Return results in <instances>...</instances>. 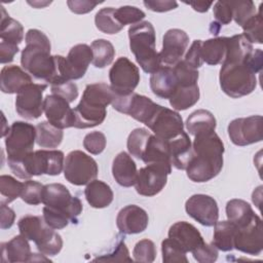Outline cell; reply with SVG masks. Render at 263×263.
Segmentation results:
<instances>
[{"label":"cell","mask_w":263,"mask_h":263,"mask_svg":"<svg viewBox=\"0 0 263 263\" xmlns=\"http://www.w3.org/2000/svg\"><path fill=\"white\" fill-rule=\"evenodd\" d=\"M223 154L224 144L215 132L194 136L187 177L196 183L212 180L223 167Z\"/></svg>","instance_id":"cell-1"},{"label":"cell","mask_w":263,"mask_h":263,"mask_svg":"<svg viewBox=\"0 0 263 263\" xmlns=\"http://www.w3.org/2000/svg\"><path fill=\"white\" fill-rule=\"evenodd\" d=\"M50 41L43 32L37 29L28 30L21 64L34 78L51 84L58 78V69L55 55L50 54Z\"/></svg>","instance_id":"cell-2"},{"label":"cell","mask_w":263,"mask_h":263,"mask_svg":"<svg viewBox=\"0 0 263 263\" xmlns=\"http://www.w3.org/2000/svg\"><path fill=\"white\" fill-rule=\"evenodd\" d=\"M114 92L110 85L98 82L86 85L79 104L73 109L75 128H89L103 123L107 106L112 104Z\"/></svg>","instance_id":"cell-3"},{"label":"cell","mask_w":263,"mask_h":263,"mask_svg":"<svg viewBox=\"0 0 263 263\" xmlns=\"http://www.w3.org/2000/svg\"><path fill=\"white\" fill-rule=\"evenodd\" d=\"M65 155L61 150H37L28 153L23 159L9 161L11 172L23 180L33 176H58L64 168Z\"/></svg>","instance_id":"cell-4"},{"label":"cell","mask_w":263,"mask_h":263,"mask_svg":"<svg viewBox=\"0 0 263 263\" xmlns=\"http://www.w3.org/2000/svg\"><path fill=\"white\" fill-rule=\"evenodd\" d=\"M129 48L137 63L145 73L152 74L160 66L159 53L156 51L155 29L150 22H140L128 28Z\"/></svg>","instance_id":"cell-5"},{"label":"cell","mask_w":263,"mask_h":263,"mask_svg":"<svg viewBox=\"0 0 263 263\" xmlns=\"http://www.w3.org/2000/svg\"><path fill=\"white\" fill-rule=\"evenodd\" d=\"M250 57L242 62L222 63L219 75L220 86L233 99L252 93L257 86V72L250 62Z\"/></svg>","instance_id":"cell-6"},{"label":"cell","mask_w":263,"mask_h":263,"mask_svg":"<svg viewBox=\"0 0 263 263\" xmlns=\"http://www.w3.org/2000/svg\"><path fill=\"white\" fill-rule=\"evenodd\" d=\"M35 141L36 126L25 121H14L8 127L5 138L7 162L21 160L32 152Z\"/></svg>","instance_id":"cell-7"},{"label":"cell","mask_w":263,"mask_h":263,"mask_svg":"<svg viewBox=\"0 0 263 263\" xmlns=\"http://www.w3.org/2000/svg\"><path fill=\"white\" fill-rule=\"evenodd\" d=\"M55 60L58 69L57 79L76 80L82 78L86 73L89 64L92 62V50L87 44H77L70 49L66 58L55 55Z\"/></svg>","instance_id":"cell-8"},{"label":"cell","mask_w":263,"mask_h":263,"mask_svg":"<svg viewBox=\"0 0 263 263\" xmlns=\"http://www.w3.org/2000/svg\"><path fill=\"white\" fill-rule=\"evenodd\" d=\"M99 167L96 160L80 150L68 153L64 163L65 179L76 186L87 185L98 176Z\"/></svg>","instance_id":"cell-9"},{"label":"cell","mask_w":263,"mask_h":263,"mask_svg":"<svg viewBox=\"0 0 263 263\" xmlns=\"http://www.w3.org/2000/svg\"><path fill=\"white\" fill-rule=\"evenodd\" d=\"M42 203L67 214L73 224L77 223L83 209L80 199L77 196H72L68 188L60 183L44 186Z\"/></svg>","instance_id":"cell-10"},{"label":"cell","mask_w":263,"mask_h":263,"mask_svg":"<svg viewBox=\"0 0 263 263\" xmlns=\"http://www.w3.org/2000/svg\"><path fill=\"white\" fill-rule=\"evenodd\" d=\"M111 89L115 96H127L134 92L140 82L139 68L126 57L118 58L109 71Z\"/></svg>","instance_id":"cell-11"},{"label":"cell","mask_w":263,"mask_h":263,"mask_svg":"<svg viewBox=\"0 0 263 263\" xmlns=\"http://www.w3.org/2000/svg\"><path fill=\"white\" fill-rule=\"evenodd\" d=\"M112 107L116 111L146 124L154 115L159 105L148 97L133 92L127 96H114Z\"/></svg>","instance_id":"cell-12"},{"label":"cell","mask_w":263,"mask_h":263,"mask_svg":"<svg viewBox=\"0 0 263 263\" xmlns=\"http://www.w3.org/2000/svg\"><path fill=\"white\" fill-rule=\"evenodd\" d=\"M263 119L261 115L236 118L227 127L231 142L236 146H248L263 139Z\"/></svg>","instance_id":"cell-13"},{"label":"cell","mask_w":263,"mask_h":263,"mask_svg":"<svg viewBox=\"0 0 263 263\" xmlns=\"http://www.w3.org/2000/svg\"><path fill=\"white\" fill-rule=\"evenodd\" d=\"M46 84L29 83L24 86L15 98V110L25 119L33 120L41 116L43 112V92Z\"/></svg>","instance_id":"cell-14"},{"label":"cell","mask_w":263,"mask_h":263,"mask_svg":"<svg viewBox=\"0 0 263 263\" xmlns=\"http://www.w3.org/2000/svg\"><path fill=\"white\" fill-rule=\"evenodd\" d=\"M145 125H147L156 137L165 141H170L184 132V123L181 115L160 105Z\"/></svg>","instance_id":"cell-15"},{"label":"cell","mask_w":263,"mask_h":263,"mask_svg":"<svg viewBox=\"0 0 263 263\" xmlns=\"http://www.w3.org/2000/svg\"><path fill=\"white\" fill-rule=\"evenodd\" d=\"M171 170L157 164H147L140 168L135 183L136 191L143 196H154L158 194L166 185L167 176Z\"/></svg>","instance_id":"cell-16"},{"label":"cell","mask_w":263,"mask_h":263,"mask_svg":"<svg viewBox=\"0 0 263 263\" xmlns=\"http://www.w3.org/2000/svg\"><path fill=\"white\" fill-rule=\"evenodd\" d=\"M234 249L252 256H257L262 252L263 225L258 215L250 223L236 229Z\"/></svg>","instance_id":"cell-17"},{"label":"cell","mask_w":263,"mask_h":263,"mask_svg":"<svg viewBox=\"0 0 263 263\" xmlns=\"http://www.w3.org/2000/svg\"><path fill=\"white\" fill-rule=\"evenodd\" d=\"M189 44V36L181 29L167 30L162 39V48L159 53L162 66L174 67L183 58Z\"/></svg>","instance_id":"cell-18"},{"label":"cell","mask_w":263,"mask_h":263,"mask_svg":"<svg viewBox=\"0 0 263 263\" xmlns=\"http://www.w3.org/2000/svg\"><path fill=\"white\" fill-rule=\"evenodd\" d=\"M186 213L199 224L211 227L219 218V208L217 201L206 194H194L185 203Z\"/></svg>","instance_id":"cell-19"},{"label":"cell","mask_w":263,"mask_h":263,"mask_svg":"<svg viewBox=\"0 0 263 263\" xmlns=\"http://www.w3.org/2000/svg\"><path fill=\"white\" fill-rule=\"evenodd\" d=\"M69 104L68 101L58 95H47L44 99L43 111L48 122L61 129L73 127L74 112Z\"/></svg>","instance_id":"cell-20"},{"label":"cell","mask_w":263,"mask_h":263,"mask_svg":"<svg viewBox=\"0 0 263 263\" xmlns=\"http://www.w3.org/2000/svg\"><path fill=\"white\" fill-rule=\"evenodd\" d=\"M148 223L147 212L136 204H128L122 208L116 218L117 228L123 234L141 233L147 228Z\"/></svg>","instance_id":"cell-21"},{"label":"cell","mask_w":263,"mask_h":263,"mask_svg":"<svg viewBox=\"0 0 263 263\" xmlns=\"http://www.w3.org/2000/svg\"><path fill=\"white\" fill-rule=\"evenodd\" d=\"M167 234L168 237L180 245L186 253L192 252L204 242L198 229L186 221H179L173 224Z\"/></svg>","instance_id":"cell-22"},{"label":"cell","mask_w":263,"mask_h":263,"mask_svg":"<svg viewBox=\"0 0 263 263\" xmlns=\"http://www.w3.org/2000/svg\"><path fill=\"white\" fill-rule=\"evenodd\" d=\"M146 164L162 165L172 171L168 141L150 135L141 158Z\"/></svg>","instance_id":"cell-23"},{"label":"cell","mask_w":263,"mask_h":263,"mask_svg":"<svg viewBox=\"0 0 263 263\" xmlns=\"http://www.w3.org/2000/svg\"><path fill=\"white\" fill-rule=\"evenodd\" d=\"M137 165L132 156L122 151L113 159L112 175L115 181L122 187H132L137 179Z\"/></svg>","instance_id":"cell-24"},{"label":"cell","mask_w":263,"mask_h":263,"mask_svg":"<svg viewBox=\"0 0 263 263\" xmlns=\"http://www.w3.org/2000/svg\"><path fill=\"white\" fill-rule=\"evenodd\" d=\"M150 88L155 96L170 100L177 88V78L173 67L161 65L156 72L152 73L150 77Z\"/></svg>","instance_id":"cell-25"},{"label":"cell","mask_w":263,"mask_h":263,"mask_svg":"<svg viewBox=\"0 0 263 263\" xmlns=\"http://www.w3.org/2000/svg\"><path fill=\"white\" fill-rule=\"evenodd\" d=\"M32 252L28 239L22 234L1 243V261L6 263L30 262Z\"/></svg>","instance_id":"cell-26"},{"label":"cell","mask_w":263,"mask_h":263,"mask_svg":"<svg viewBox=\"0 0 263 263\" xmlns=\"http://www.w3.org/2000/svg\"><path fill=\"white\" fill-rule=\"evenodd\" d=\"M32 83L29 73L16 65L4 66L0 74V87L4 93H17L24 86Z\"/></svg>","instance_id":"cell-27"},{"label":"cell","mask_w":263,"mask_h":263,"mask_svg":"<svg viewBox=\"0 0 263 263\" xmlns=\"http://www.w3.org/2000/svg\"><path fill=\"white\" fill-rule=\"evenodd\" d=\"M171 163L178 170H186L192 156V143L189 136L182 132L168 141Z\"/></svg>","instance_id":"cell-28"},{"label":"cell","mask_w":263,"mask_h":263,"mask_svg":"<svg viewBox=\"0 0 263 263\" xmlns=\"http://www.w3.org/2000/svg\"><path fill=\"white\" fill-rule=\"evenodd\" d=\"M84 195L89 205L95 209L109 206L114 197L111 187L107 183L96 179L86 185Z\"/></svg>","instance_id":"cell-29"},{"label":"cell","mask_w":263,"mask_h":263,"mask_svg":"<svg viewBox=\"0 0 263 263\" xmlns=\"http://www.w3.org/2000/svg\"><path fill=\"white\" fill-rule=\"evenodd\" d=\"M226 216L228 221L234 224L237 228H240L250 223L257 214L253 211L249 202L234 198L226 203Z\"/></svg>","instance_id":"cell-30"},{"label":"cell","mask_w":263,"mask_h":263,"mask_svg":"<svg viewBox=\"0 0 263 263\" xmlns=\"http://www.w3.org/2000/svg\"><path fill=\"white\" fill-rule=\"evenodd\" d=\"M228 37L211 38L201 42L200 52L203 63L216 66L222 64L227 49Z\"/></svg>","instance_id":"cell-31"},{"label":"cell","mask_w":263,"mask_h":263,"mask_svg":"<svg viewBox=\"0 0 263 263\" xmlns=\"http://www.w3.org/2000/svg\"><path fill=\"white\" fill-rule=\"evenodd\" d=\"M216 125L217 121L215 116L212 114V112L204 109L195 110L188 116L186 120L187 130L192 136L215 132Z\"/></svg>","instance_id":"cell-32"},{"label":"cell","mask_w":263,"mask_h":263,"mask_svg":"<svg viewBox=\"0 0 263 263\" xmlns=\"http://www.w3.org/2000/svg\"><path fill=\"white\" fill-rule=\"evenodd\" d=\"M214 235L212 243L222 252H229L234 249V237L236 226L230 221H217L214 225Z\"/></svg>","instance_id":"cell-33"},{"label":"cell","mask_w":263,"mask_h":263,"mask_svg":"<svg viewBox=\"0 0 263 263\" xmlns=\"http://www.w3.org/2000/svg\"><path fill=\"white\" fill-rule=\"evenodd\" d=\"M199 100L198 84L178 85L173 96L170 98V104L177 111L187 110L195 105Z\"/></svg>","instance_id":"cell-34"},{"label":"cell","mask_w":263,"mask_h":263,"mask_svg":"<svg viewBox=\"0 0 263 263\" xmlns=\"http://www.w3.org/2000/svg\"><path fill=\"white\" fill-rule=\"evenodd\" d=\"M1 41L18 45L24 39V28L20 22L11 18L1 6V24H0Z\"/></svg>","instance_id":"cell-35"},{"label":"cell","mask_w":263,"mask_h":263,"mask_svg":"<svg viewBox=\"0 0 263 263\" xmlns=\"http://www.w3.org/2000/svg\"><path fill=\"white\" fill-rule=\"evenodd\" d=\"M64 133L49 122L42 121L36 125V143L41 148H57L63 141Z\"/></svg>","instance_id":"cell-36"},{"label":"cell","mask_w":263,"mask_h":263,"mask_svg":"<svg viewBox=\"0 0 263 263\" xmlns=\"http://www.w3.org/2000/svg\"><path fill=\"white\" fill-rule=\"evenodd\" d=\"M34 242L38 251L45 256H55L63 248L62 236L48 225L45 226L39 237Z\"/></svg>","instance_id":"cell-37"},{"label":"cell","mask_w":263,"mask_h":263,"mask_svg":"<svg viewBox=\"0 0 263 263\" xmlns=\"http://www.w3.org/2000/svg\"><path fill=\"white\" fill-rule=\"evenodd\" d=\"M92 65L96 68H105L113 62L115 49L113 44L106 39H97L92 41Z\"/></svg>","instance_id":"cell-38"},{"label":"cell","mask_w":263,"mask_h":263,"mask_svg":"<svg viewBox=\"0 0 263 263\" xmlns=\"http://www.w3.org/2000/svg\"><path fill=\"white\" fill-rule=\"evenodd\" d=\"M96 27L105 34H116L123 29V26L115 17V8L105 7L100 9L95 16Z\"/></svg>","instance_id":"cell-39"},{"label":"cell","mask_w":263,"mask_h":263,"mask_svg":"<svg viewBox=\"0 0 263 263\" xmlns=\"http://www.w3.org/2000/svg\"><path fill=\"white\" fill-rule=\"evenodd\" d=\"M47 224L44 222L43 217L26 215L20 219L17 226L20 233L28 240L35 241Z\"/></svg>","instance_id":"cell-40"},{"label":"cell","mask_w":263,"mask_h":263,"mask_svg":"<svg viewBox=\"0 0 263 263\" xmlns=\"http://www.w3.org/2000/svg\"><path fill=\"white\" fill-rule=\"evenodd\" d=\"M24 183L17 181L9 175H2L0 177V193L1 203H10L17 197H21Z\"/></svg>","instance_id":"cell-41"},{"label":"cell","mask_w":263,"mask_h":263,"mask_svg":"<svg viewBox=\"0 0 263 263\" xmlns=\"http://www.w3.org/2000/svg\"><path fill=\"white\" fill-rule=\"evenodd\" d=\"M150 135L151 133L143 127H138L132 130V133L128 135L126 142L129 154L141 159Z\"/></svg>","instance_id":"cell-42"},{"label":"cell","mask_w":263,"mask_h":263,"mask_svg":"<svg viewBox=\"0 0 263 263\" xmlns=\"http://www.w3.org/2000/svg\"><path fill=\"white\" fill-rule=\"evenodd\" d=\"M162 261L164 263H187L186 252L174 239L166 238L161 242Z\"/></svg>","instance_id":"cell-43"},{"label":"cell","mask_w":263,"mask_h":263,"mask_svg":"<svg viewBox=\"0 0 263 263\" xmlns=\"http://www.w3.org/2000/svg\"><path fill=\"white\" fill-rule=\"evenodd\" d=\"M262 25L263 18L261 14V10H259L256 14L250 17L242 26L243 36L250 43H258L261 44L262 39Z\"/></svg>","instance_id":"cell-44"},{"label":"cell","mask_w":263,"mask_h":263,"mask_svg":"<svg viewBox=\"0 0 263 263\" xmlns=\"http://www.w3.org/2000/svg\"><path fill=\"white\" fill-rule=\"evenodd\" d=\"M232 8V18L240 27L254 14H256V7L251 0L229 1Z\"/></svg>","instance_id":"cell-45"},{"label":"cell","mask_w":263,"mask_h":263,"mask_svg":"<svg viewBox=\"0 0 263 263\" xmlns=\"http://www.w3.org/2000/svg\"><path fill=\"white\" fill-rule=\"evenodd\" d=\"M146 16L145 12L136 6H120L115 9V17L121 26L136 25Z\"/></svg>","instance_id":"cell-46"},{"label":"cell","mask_w":263,"mask_h":263,"mask_svg":"<svg viewBox=\"0 0 263 263\" xmlns=\"http://www.w3.org/2000/svg\"><path fill=\"white\" fill-rule=\"evenodd\" d=\"M51 92L64 98L69 103L74 102L78 97V87L72 80L59 78L51 84Z\"/></svg>","instance_id":"cell-47"},{"label":"cell","mask_w":263,"mask_h":263,"mask_svg":"<svg viewBox=\"0 0 263 263\" xmlns=\"http://www.w3.org/2000/svg\"><path fill=\"white\" fill-rule=\"evenodd\" d=\"M44 186L37 182L28 180L23 185V190L21 193V198L28 204L37 205L42 202Z\"/></svg>","instance_id":"cell-48"},{"label":"cell","mask_w":263,"mask_h":263,"mask_svg":"<svg viewBox=\"0 0 263 263\" xmlns=\"http://www.w3.org/2000/svg\"><path fill=\"white\" fill-rule=\"evenodd\" d=\"M133 255L135 261L151 263L156 257V247L154 242L150 239H141L138 241L134 248Z\"/></svg>","instance_id":"cell-49"},{"label":"cell","mask_w":263,"mask_h":263,"mask_svg":"<svg viewBox=\"0 0 263 263\" xmlns=\"http://www.w3.org/2000/svg\"><path fill=\"white\" fill-rule=\"evenodd\" d=\"M42 212H43L44 222L53 229H63L69 224V222H71L67 214L61 211L51 209L49 206L45 205Z\"/></svg>","instance_id":"cell-50"},{"label":"cell","mask_w":263,"mask_h":263,"mask_svg":"<svg viewBox=\"0 0 263 263\" xmlns=\"http://www.w3.org/2000/svg\"><path fill=\"white\" fill-rule=\"evenodd\" d=\"M106 137L102 132H91L83 139V147L87 152L93 155L101 154L106 148Z\"/></svg>","instance_id":"cell-51"},{"label":"cell","mask_w":263,"mask_h":263,"mask_svg":"<svg viewBox=\"0 0 263 263\" xmlns=\"http://www.w3.org/2000/svg\"><path fill=\"white\" fill-rule=\"evenodd\" d=\"M95 261L102 262H133V259L129 257L128 250L124 243V239H120L112 252L97 257Z\"/></svg>","instance_id":"cell-52"},{"label":"cell","mask_w":263,"mask_h":263,"mask_svg":"<svg viewBox=\"0 0 263 263\" xmlns=\"http://www.w3.org/2000/svg\"><path fill=\"white\" fill-rule=\"evenodd\" d=\"M191 253L199 263H212L218 259V249L213 243L203 242Z\"/></svg>","instance_id":"cell-53"},{"label":"cell","mask_w":263,"mask_h":263,"mask_svg":"<svg viewBox=\"0 0 263 263\" xmlns=\"http://www.w3.org/2000/svg\"><path fill=\"white\" fill-rule=\"evenodd\" d=\"M213 13L219 25H227L232 21V8L229 1H217L214 5Z\"/></svg>","instance_id":"cell-54"},{"label":"cell","mask_w":263,"mask_h":263,"mask_svg":"<svg viewBox=\"0 0 263 263\" xmlns=\"http://www.w3.org/2000/svg\"><path fill=\"white\" fill-rule=\"evenodd\" d=\"M201 42H202L201 40H194L183 60L188 66L196 70L203 64L201 59V52H200Z\"/></svg>","instance_id":"cell-55"},{"label":"cell","mask_w":263,"mask_h":263,"mask_svg":"<svg viewBox=\"0 0 263 263\" xmlns=\"http://www.w3.org/2000/svg\"><path fill=\"white\" fill-rule=\"evenodd\" d=\"M99 3L95 1H87V0H69L67 4L70 10L77 14H84L91 11Z\"/></svg>","instance_id":"cell-56"},{"label":"cell","mask_w":263,"mask_h":263,"mask_svg":"<svg viewBox=\"0 0 263 263\" xmlns=\"http://www.w3.org/2000/svg\"><path fill=\"white\" fill-rule=\"evenodd\" d=\"M144 5L155 12H165L178 7L176 1L171 0H156V1H144Z\"/></svg>","instance_id":"cell-57"},{"label":"cell","mask_w":263,"mask_h":263,"mask_svg":"<svg viewBox=\"0 0 263 263\" xmlns=\"http://www.w3.org/2000/svg\"><path fill=\"white\" fill-rule=\"evenodd\" d=\"M18 45L7 43L4 41L0 42V63L8 64L13 61L14 55L18 52Z\"/></svg>","instance_id":"cell-58"},{"label":"cell","mask_w":263,"mask_h":263,"mask_svg":"<svg viewBox=\"0 0 263 263\" xmlns=\"http://www.w3.org/2000/svg\"><path fill=\"white\" fill-rule=\"evenodd\" d=\"M15 219V213L12 209H10L6 203H1V222L0 227L1 229H8L10 228Z\"/></svg>","instance_id":"cell-59"},{"label":"cell","mask_w":263,"mask_h":263,"mask_svg":"<svg viewBox=\"0 0 263 263\" xmlns=\"http://www.w3.org/2000/svg\"><path fill=\"white\" fill-rule=\"evenodd\" d=\"M195 11L198 12H205L209 10V8L212 6L213 2H204V1H198V2H187Z\"/></svg>","instance_id":"cell-60"},{"label":"cell","mask_w":263,"mask_h":263,"mask_svg":"<svg viewBox=\"0 0 263 263\" xmlns=\"http://www.w3.org/2000/svg\"><path fill=\"white\" fill-rule=\"evenodd\" d=\"M28 3L29 4H31V5H33V6H35V7H37V8H40V7H43V6H45V5H47V4H50L51 2H45V3H40V2H31V1H28Z\"/></svg>","instance_id":"cell-61"}]
</instances>
